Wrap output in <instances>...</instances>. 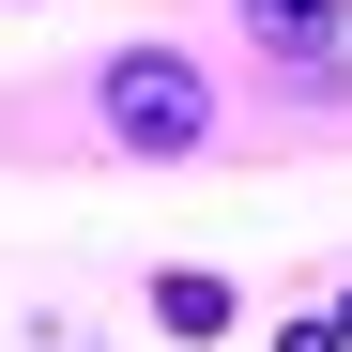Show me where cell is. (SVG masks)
<instances>
[{"mask_svg":"<svg viewBox=\"0 0 352 352\" xmlns=\"http://www.w3.org/2000/svg\"><path fill=\"white\" fill-rule=\"evenodd\" d=\"M153 322H168V337H214V322H230V276H153Z\"/></svg>","mask_w":352,"mask_h":352,"instance_id":"2","label":"cell"},{"mask_svg":"<svg viewBox=\"0 0 352 352\" xmlns=\"http://www.w3.org/2000/svg\"><path fill=\"white\" fill-rule=\"evenodd\" d=\"M107 123L138 153H199V77L184 62H107Z\"/></svg>","mask_w":352,"mask_h":352,"instance_id":"1","label":"cell"},{"mask_svg":"<svg viewBox=\"0 0 352 352\" xmlns=\"http://www.w3.org/2000/svg\"><path fill=\"white\" fill-rule=\"evenodd\" d=\"M245 31H261V46H322V31H337V0H245Z\"/></svg>","mask_w":352,"mask_h":352,"instance_id":"3","label":"cell"}]
</instances>
